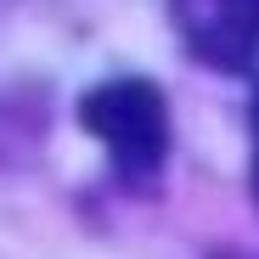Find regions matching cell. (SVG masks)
<instances>
[{
  "mask_svg": "<svg viewBox=\"0 0 259 259\" xmlns=\"http://www.w3.org/2000/svg\"><path fill=\"white\" fill-rule=\"evenodd\" d=\"M181 46L214 73H242L259 57V0H169Z\"/></svg>",
  "mask_w": 259,
  "mask_h": 259,
  "instance_id": "cell-2",
  "label": "cell"
},
{
  "mask_svg": "<svg viewBox=\"0 0 259 259\" xmlns=\"http://www.w3.org/2000/svg\"><path fill=\"white\" fill-rule=\"evenodd\" d=\"M79 130L107 147L118 181H130V186H152V181L163 175L169 136H175V130H169V102H163V91H158L152 79H136V73L84 91V102H79Z\"/></svg>",
  "mask_w": 259,
  "mask_h": 259,
  "instance_id": "cell-1",
  "label": "cell"
},
{
  "mask_svg": "<svg viewBox=\"0 0 259 259\" xmlns=\"http://www.w3.org/2000/svg\"><path fill=\"white\" fill-rule=\"evenodd\" d=\"M248 124H253V163H248V186H253V203H259V84H253V113H248Z\"/></svg>",
  "mask_w": 259,
  "mask_h": 259,
  "instance_id": "cell-3",
  "label": "cell"
}]
</instances>
